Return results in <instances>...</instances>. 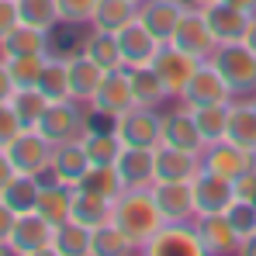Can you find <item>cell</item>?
<instances>
[{
  "mask_svg": "<svg viewBox=\"0 0 256 256\" xmlns=\"http://www.w3.org/2000/svg\"><path fill=\"white\" fill-rule=\"evenodd\" d=\"M114 214V201L94 194V190H84V187H73V204H70V218L80 222L86 228H100L108 225Z\"/></svg>",
  "mask_w": 256,
  "mask_h": 256,
  "instance_id": "27",
  "label": "cell"
},
{
  "mask_svg": "<svg viewBox=\"0 0 256 256\" xmlns=\"http://www.w3.org/2000/svg\"><path fill=\"white\" fill-rule=\"evenodd\" d=\"M170 42L176 45V48H184L187 56H194V59H212V52L218 48L212 28H208L204 10L194 7V4L184 7V14H180V21H176V32H173Z\"/></svg>",
  "mask_w": 256,
  "mask_h": 256,
  "instance_id": "8",
  "label": "cell"
},
{
  "mask_svg": "<svg viewBox=\"0 0 256 256\" xmlns=\"http://www.w3.org/2000/svg\"><path fill=\"white\" fill-rule=\"evenodd\" d=\"M138 4L142 0H97L94 7V18H90V28L97 32H122L125 24H132L138 18Z\"/></svg>",
  "mask_w": 256,
  "mask_h": 256,
  "instance_id": "29",
  "label": "cell"
},
{
  "mask_svg": "<svg viewBox=\"0 0 256 256\" xmlns=\"http://www.w3.org/2000/svg\"><path fill=\"white\" fill-rule=\"evenodd\" d=\"M114 132L125 146H146V149H156L160 138H163V111L160 108H132L128 114H122L114 122Z\"/></svg>",
  "mask_w": 256,
  "mask_h": 256,
  "instance_id": "10",
  "label": "cell"
},
{
  "mask_svg": "<svg viewBox=\"0 0 256 256\" xmlns=\"http://www.w3.org/2000/svg\"><path fill=\"white\" fill-rule=\"evenodd\" d=\"M225 4L239 7V10H246V14H256V0H225Z\"/></svg>",
  "mask_w": 256,
  "mask_h": 256,
  "instance_id": "49",
  "label": "cell"
},
{
  "mask_svg": "<svg viewBox=\"0 0 256 256\" xmlns=\"http://www.w3.org/2000/svg\"><path fill=\"white\" fill-rule=\"evenodd\" d=\"M163 146H176L187 152H204V138L198 132V122L190 118V111L176 100L170 111H163Z\"/></svg>",
  "mask_w": 256,
  "mask_h": 256,
  "instance_id": "16",
  "label": "cell"
},
{
  "mask_svg": "<svg viewBox=\"0 0 256 256\" xmlns=\"http://www.w3.org/2000/svg\"><path fill=\"white\" fill-rule=\"evenodd\" d=\"M52 239H56V225L38 212H21L14 218L10 239H7V253L14 256H45L52 253Z\"/></svg>",
  "mask_w": 256,
  "mask_h": 256,
  "instance_id": "4",
  "label": "cell"
},
{
  "mask_svg": "<svg viewBox=\"0 0 256 256\" xmlns=\"http://www.w3.org/2000/svg\"><path fill=\"white\" fill-rule=\"evenodd\" d=\"M246 45L256 52V18H253V24H250V32H246Z\"/></svg>",
  "mask_w": 256,
  "mask_h": 256,
  "instance_id": "50",
  "label": "cell"
},
{
  "mask_svg": "<svg viewBox=\"0 0 256 256\" xmlns=\"http://www.w3.org/2000/svg\"><path fill=\"white\" fill-rule=\"evenodd\" d=\"M250 100H253V111H256V94H253V97H250Z\"/></svg>",
  "mask_w": 256,
  "mask_h": 256,
  "instance_id": "53",
  "label": "cell"
},
{
  "mask_svg": "<svg viewBox=\"0 0 256 256\" xmlns=\"http://www.w3.org/2000/svg\"><path fill=\"white\" fill-rule=\"evenodd\" d=\"M80 142H84L90 163H114L122 156V149H125V142L118 138L114 128H86Z\"/></svg>",
  "mask_w": 256,
  "mask_h": 256,
  "instance_id": "34",
  "label": "cell"
},
{
  "mask_svg": "<svg viewBox=\"0 0 256 256\" xmlns=\"http://www.w3.org/2000/svg\"><path fill=\"white\" fill-rule=\"evenodd\" d=\"M76 187L94 190V194H100V198H108V201H118L122 190H125V180H122V173H118L114 163H90Z\"/></svg>",
  "mask_w": 256,
  "mask_h": 256,
  "instance_id": "31",
  "label": "cell"
},
{
  "mask_svg": "<svg viewBox=\"0 0 256 256\" xmlns=\"http://www.w3.org/2000/svg\"><path fill=\"white\" fill-rule=\"evenodd\" d=\"M198 62H204V59H194V56H187L184 48H176L173 42H163V45H160V52H156V59H152V70L163 76V84H166V90H170V97L176 100V97L184 94V86L190 84Z\"/></svg>",
  "mask_w": 256,
  "mask_h": 256,
  "instance_id": "12",
  "label": "cell"
},
{
  "mask_svg": "<svg viewBox=\"0 0 256 256\" xmlns=\"http://www.w3.org/2000/svg\"><path fill=\"white\" fill-rule=\"evenodd\" d=\"M242 253H246V256H256V236L250 239V242H242Z\"/></svg>",
  "mask_w": 256,
  "mask_h": 256,
  "instance_id": "51",
  "label": "cell"
},
{
  "mask_svg": "<svg viewBox=\"0 0 256 256\" xmlns=\"http://www.w3.org/2000/svg\"><path fill=\"white\" fill-rule=\"evenodd\" d=\"M45 52H52V32L32 28V24H18L10 35L0 38L4 59H10V56H45Z\"/></svg>",
  "mask_w": 256,
  "mask_h": 256,
  "instance_id": "26",
  "label": "cell"
},
{
  "mask_svg": "<svg viewBox=\"0 0 256 256\" xmlns=\"http://www.w3.org/2000/svg\"><path fill=\"white\" fill-rule=\"evenodd\" d=\"M201 166L212 170V173H218V176L236 180V176H242L246 170H253V166H256V156H253V152H246L242 146L228 142V138H218V142H208V146H204V152H201Z\"/></svg>",
  "mask_w": 256,
  "mask_h": 256,
  "instance_id": "13",
  "label": "cell"
},
{
  "mask_svg": "<svg viewBox=\"0 0 256 256\" xmlns=\"http://www.w3.org/2000/svg\"><path fill=\"white\" fill-rule=\"evenodd\" d=\"M38 90H42L48 100H62V97H70V66H66V56L48 52L45 70H42V80H38Z\"/></svg>",
  "mask_w": 256,
  "mask_h": 256,
  "instance_id": "36",
  "label": "cell"
},
{
  "mask_svg": "<svg viewBox=\"0 0 256 256\" xmlns=\"http://www.w3.org/2000/svg\"><path fill=\"white\" fill-rule=\"evenodd\" d=\"M176 100L187 104V108H201V104H232L236 94H232V86L225 84V76L218 73V66H214L212 59H204V62H198L190 84L184 86V94H180Z\"/></svg>",
  "mask_w": 256,
  "mask_h": 256,
  "instance_id": "7",
  "label": "cell"
},
{
  "mask_svg": "<svg viewBox=\"0 0 256 256\" xmlns=\"http://www.w3.org/2000/svg\"><path fill=\"white\" fill-rule=\"evenodd\" d=\"M118 45H122V59H125V66H149L152 59H156V52H160V38L135 18L132 24H125L122 32H118Z\"/></svg>",
  "mask_w": 256,
  "mask_h": 256,
  "instance_id": "19",
  "label": "cell"
},
{
  "mask_svg": "<svg viewBox=\"0 0 256 256\" xmlns=\"http://www.w3.org/2000/svg\"><path fill=\"white\" fill-rule=\"evenodd\" d=\"M14 173H18V170H14V163H10V156H7V152L0 149V190L7 187V180H10Z\"/></svg>",
  "mask_w": 256,
  "mask_h": 256,
  "instance_id": "48",
  "label": "cell"
},
{
  "mask_svg": "<svg viewBox=\"0 0 256 256\" xmlns=\"http://www.w3.org/2000/svg\"><path fill=\"white\" fill-rule=\"evenodd\" d=\"M135 108V94H132V80H128V70L125 66H118V70H108L104 73V80L97 86V94H94V100H90V111H97V114H108V118H122Z\"/></svg>",
  "mask_w": 256,
  "mask_h": 256,
  "instance_id": "9",
  "label": "cell"
},
{
  "mask_svg": "<svg viewBox=\"0 0 256 256\" xmlns=\"http://www.w3.org/2000/svg\"><path fill=\"white\" fill-rule=\"evenodd\" d=\"M201 10H204V18H208V28H212V35H214L218 45L246 42V32H250V24H253V18H256V14H246V10L225 4V0H214V4L201 7Z\"/></svg>",
  "mask_w": 256,
  "mask_h": 256,
  "instance_id": "14",
  "label": "cell"
},
{
  "mask_svg": "<svg viewBox=\"0 0 256 256\" xmlns=\"http://www.w3.org/2000/svg\"><path fill=\"white\" fill-rule=\"evenodd\" d=\"M225 138L242 146L246 152L256 156V111L250 97H236L228 104V122H225Z\"/></svg>",
  "mask_w": 256,
  "mask_h": 256,
  "instance_id": "24",
  "label": "cell"
},
{
  "mask_svg": "<svg viewBox=\"0 0 256 256\" xmlns=\"http://www.w3.org/2000/svg\"><path fill=\"white\" fill-rule=\"evenodd\" d=\"M70 204H73V187L52 180V176H42V190H38V204L35 212L45 214L52 225H62L70 222Z\"/></svg>",
  "mask_w": 256,
  "mask_h": 256,
  "instance_id": "28",
  "label": "cell"
},
{
  "mask_svg": "<svg viewBox=\"0 0 256 256\" xmlns=\"http://www.w3.org/2000/svg\"><path fill=\"white\" fill-rule=\"evenodd\" d=\"M18 14H21V24H32L42 32H56L62 24L56 0H18Z\"/></svg>",
  "mask_w": 256,
  "mask_h": 256,
  "instance_id": "39",
  "label": "cell"
},
{
  "mask_svg": "<svg viewBox=\"0 0 256 256\" xmlns=\"http://www.w3.org/2000/svg\"><path fill=\"white\" fill-rule=\"evenodd\" d=\"M21 132H24V125H21L18 111L10 108V100H4V104H0V149H7Z\"/></svg>",
  "mask_w": 256,
  "mask_h": 256,
  "instance_id": "43",
  "label": "cell"
},
{
  "mask_svg": "<svg viewBox=\"0 0 256 256\" xmlns=\"http://www.w3.org/2000/svg\"><path fill=\"white\" fill-rule=\"evenodd\" d=\"M10 108L18 111V118H21L24 128H35L42 122L45 108H48V97H45L38 86H18V90L10 94Z\"/></svg>",
  "mask_w": 256,
  "mask_h": 256,
  "instance_id": "37",
  "label": "cell"
},
{
  "mask_svg": "<svg viewBox=\"0 0 256 256\" xmlns=\"http://www.w3.org/2000/svg\"><path fill=\"white\" fill-rule=\"evenodd\" d=\"M38 190H42V176H28V173H14L7 180V187L0 190V201L10 212H35L38 204Z\"/></svg>",
  "mask_w": 256,
  "mask_h": 256,
  "instance_id": "30",
  "label": "cell"
},
{
  "mask_svg": "<svg viewBox=\"0 0 256 256\" xmlns=\"http://www.w3.org/2000/svg\"><path fill=\"white\" fill-rule=\"evenodd\" d=\"M0 253H7V250H0Z\"/></svg>",
  "mask_w": 256,
  "mask_h": 256,
  "instance_id": "54",
  "label": "cell"
},
{
  "mask_svg": "<svg viewBox=\"0 0 256 256\" xmlns=\"http://www.w3.org/2000/svg\"><path fill=\"white\" fill-rule=\"evenodd\" d=\"M14 218H18V212H10V208H7V204L0 201V250H7V239H10Z\"/></svg>",
  "mask_w": 256,
  "mask_h": 256,
  "instance_id": "46",
  "label": "cell"
},
{
  "mask_svg": "<svg viewBox=\"0 0 256 256\" xmlns=\"http://www.w3.org/2000/svg\"><path fill=\"white\" fill-rule=\"evenodd\" d=\"M90 236H94V228H86V225L73 222V218L56 225L52 256H90Z\"/></svg>",
  "mask_w": 256,
  "mask_h": 256,
  "instance_id": "33",
  "label": "cell"
},
{
  "mask_svg": "<svg viewBox=\"0 0 256 256\" xmlns=\"http://www.w3.org/2000/svg\"><path fill=\"white\" fill-rule=\"evenodd\" d=\"M184 108H187V104H184ZM187 111H190V118L198 122V132H201L204 146H208V142H218V138H225L228 104H201V108H187Z\"/></svg>",
  "mask_w": 256,
  "mask_h": 256,
  "instance_id": "38",
  "label": "cell"
},
{
  "mask_svg": "<svg viewBox=\"0 0 256 256\" xmlns=\"http://www.w3.org/2000/svg\"><path fill=\"white\" fill-rule=\"evenodd\" d=\"M190 187H194V208H198V214H218L236 201L232 180L228 176H218L212 170H201L190 180Z\"/></svg>",
  "mask_w": 256,
  "mask_h": 256,
  "instance_id": "15",
  "label": "cell"
},
{
  "mask_svg": "<svg viewBox=\"0 0 256 256\" xmlns=\"http://www.w3.org/2000/svg\"><path fill=\"white\" fill-rule=\"evenodd\" d=\"M194 225H198L201 246H204V253H208V256L242 253V242H239V236L232 232V225H228L225 212H218V214H198V218H194Z\"/></svg>",
  "mask_w": 256,
  "mask_h": 256,
  "instance_id": "18",
  "label": "cell"
},
{
  "mask_svg": "<svg viewBox=\"0 0 256 256\" xmlns=\"http://www.w3.org/2000/svg\"><path fill=\"white\" fill-rule=\"evenodd\" d=\"M149 190L156 198V208L163 214V222H194L198 218L190 180H152Z\"/></svg>",
  "mask_w": 256,
  "mask_h": 256,
  "instance_id": "11",
  "label": "cell"
},
{
  "mask_svg": "<svg viewBox=\"0 0 256 256\" xmlns=\"http://www.w3.org/2000/svg\"><path fill=\"white\" fill-rule=\"evenodd\" d=\"M18 86H14V80H10V73H7V62H4V56H0V104L4 100H10V94H14Z\"/></svg>",
  "mask_w": 256,
  "mask_h": 256,
  "instance_id": "47",
  "label": "cell"
},
{
  "mask_svg": "<svg viewBox=\"0 0 256 256\" xmlns=\"http://www.w3.org/2000/svg\"><path fill=\"white\" fill-rule=\"evenodd\" d=\"M201 166V152H187L176 146H156V180H194Z\"/></svg>",
  "mask_w": 256,
  "mask_h": 256,
  "instance_id": "21",
  "label": "cell"
},
{
  "mask_svg": "<svg viewBox=\"0 0 256 256\" xmlns=\"http://www.w3.org/2000/svg\"><path fill=\"white\" fill-rule=\"evenodd\" d=\"M45 59H48V52H45V56H10V59H4V62H7V73H10L14 86H38Z\"/></svg>",
  "mask_w": 256,
  "mask_h": 256,
  "instance_id": "40",
  "label": "cell"
},
{
  "mask_svg": "<svg viewBox=\"0 0 256 256\" xmlns=\"http://www.w3.org/2000/svg\"><path fill=\"white\" fill-rule=\"evenodd\" d=\"M111 222L125 232L128 239L138 246V253H142L146 239L163 225V214H160V208H156V198H152L149 187H125L122 198L114 201Z\"/></svg>",
  "mask_w": 256,
  "mask_h": 256,
  "instance_id": "1",
  "label": "cell"
},
{
  "mask_svg": "<svg viewBox=\"0 0 256 256\" xmlns=\"http://www.w3.org/2000/svg\"><path fill=\"white\" fill-rule=\"evenodd\" d=\"M14 163L18 173H28V176H48V166H52V152L56 146L45 138L38 128H24L7 149H4Z\"/></svg>",
  "mask_w": 256,
  "mask_h": 256,
  "instance_id": "6",
  "label": "cell"
},
{
  "mask_svg": "<svg viewBox=\"0 0 256 256\" xmlns=\"http://www.w3.org/2000/svg\"><path fill=\"white\" fill-rule=\"evenodd\" d=\"M128 253H138V246L128 239L114 222L94 228V236H90V256H128Z\"/></svg>",
  "mask_w": 256,
  "mask_h": 256,
  "instance_id": "35",
  "label": "cell"
},
{
  "mask_svg": "<svg viewBox=\"0 0 256 256\" xmlns=\"http://www.w3.org/2000/svg\"><path fill=\"white\" fill-rule=\"evenodd\" d=\"M59 4V18L62 24H90L97 0H56Z\"/></svg>",
  "mask_w": 256,
  "mask_h": 256,
  "instance_id": "42",
  "label": "cell"
},
{
  "mask_svg": "<svg viewBox=\"0 0 256 256\" xmlns=\"http://www.w3.org/2000/svg\"><path fill=\"white\" fill-rule=\"evenodd\" d=\"M225 218H228L232 232L239 236V242H250L256 236V201H232L225 208Z\"/></svg>",
  "mask_w": 256,
  "mask_h": 256,
  "instance_id": "41",
  "label": "cell"
},
{
  "mask_svg": "<svg viewBox=\"0 0 256 256\" xmlns=\"http://www.w3.org/2000/svg\"><path fill=\"white\" fill-rule=\"evenodd\" d=\"M184 0H142L138 4V21L160 38V42H170L173 32H176V21L184 14Z\"/></svg>",
  "mask_w": 256,
  "mask_h": 256,
  "instance_id": "20",
  "label": "cell"
},
{
  "mask_svg": "<svg viewBox=\"0 0 256 256\" xmlns=\"http://www.w3.org/2000/svg\"><path fill=\"white\" fill-rule=\"evenodd\" d=\"M86 118H90V104L73 100V97H62V100H48L42 122H38L35 128L42 132L52 146H62V142H76V138H84Z\"/></svg>",
  "mask_w": 256,
  "mask_h": 256,
  "instance_id": "2",
  "label": "cell"
},
{
  "mask_svg": "<svg viewBox=\"0 0 256 256\" xmlns=\"http://www.w3.org/2000/svg\"><path fill=\"white\" fill-rule=\"evenodd\" d=\"M62 56H66V66H70V97H73V100L90 104L108 70H100V66L86 56L80 45H76L73 52H62Z\"/></svg>",
  "mask_w": 256,
  "mask_h": 256,
  "instance_id": "17",
  "label": "cell"
},
{
  "mask_svg": "<svg viewBox=\"0 0 256 256\" xmlns=\"http://www.w3.org/2000/svg\"><path fill=\"white\" fill-rule=\"evenodd\" d=\"M146 256H204L194 222H163L142 246Z\"/></svg>",
  "mask_w": 256,
  "mask_h": 256,
  "instance_id": "5",
  "label": "cell"
},
{
  "mask_svg": "<svg viewBox=\"0 0 256 256\" xmlns=\"http://www.w3.org/2000/svg\"><path fill=\"white\" fill-rule=\"evenodd\" d=\"M212 62L218 66V73L225 76V84L232 86L236 97H253L256 94V52L246 42L218 45L212 52Z\"/></svg>",
  "mask_w": 256,
  "mask_h": 256,
  "instance_id": "3",
  "label": "cell"
},
{
  "mask_svg": "<svg viewBox=\"0 0 256 256\" xmlns=\"http://www.w3.org/2000/svg\"><path fill=\"white\" fill-rule=\"evenodd\" d=\"M18 24H21L18 0H0V38H4V35H10Z\"/></svg>",
  "mask_w": 256,
  "mask_h": 256,
  "instance_id": "44",
  "label": "cell"
},
{
  "mask_svg": "<svg viewBox=\"0 0 256 256\" xmlns=\"http://www.w3.org/2000/svg\"><path fill=\"white\" fill-rule=\"evenodd\" d=\"M86 166H90V156H86L84 142H80V138H76V142H62V146H56V152H52L48 176L59 180V184H66V187H76L80 176L86 173Z\"/></svg>",
  "mask_w": 256,
  "mask_h": 256,
  "instance_id": "23",
  "label": "cell"
},
{
  "mask_svg": "<svg viewBox=\"0 0 256 256\" xmlns=\"http://www.w3.org/2000/svg\"><path fill=\"white\" fill-rule=\"evenodd\" d=\"M184 4H194V7H208V4H214V0H184Z\"/></svg>",
  "mask_w": 256,
  "mask_h": 256,
  "instance_id": "52",
  "label": "cell"
},
{
  "mask_svg": "<svg viewBox=\"0 0 256 256\" xmlns=\"http://www.w3.org/2000/svg\"><path fill=\"white\" fill-rule=\"evenodd\" d=\"M80 48H84L100 70H118V66H125L122 45H118V35H114V32H97V28H90L86 38L80 42Z\"/></svg>",
  "mask_w": 256,
  "mask_h": 256,
  "instance_id": "32",
  "label": "cell"
},
{
  "mask_svg": "<svg viewBox=\"0 0 256 256\" xmlns=\"http://www.w3.org/2000/svg\"><path fill=\"white\" fill-rule=\"evenodd\" d=\"M232 187H236V201H256V166L246 170L242 176H236Z\"/></svg>",
  "mask_w": 256,
  "mask_h": 256,
  "instance_id": "45",
  "label": "cell"
},
{
  "mask_svg": "<svg viewBox=\"0 0 256 256\" xmlns=\"http://www.w3.org/2000/svg\"><path fill=\"white\" fill-rule=\"evenodd\" d=\"M125 187H149L156 180V149L146 146H125L122 156L114 160Z\"/></svg>",
  "mask_w": 256,
  "mask_h": 256,
  "instance_id": "22",
  "label": "cell"
},
{
  "mask_svg": "<svg viewBox=\"0 0 256 256\" xmlns=\"http://www.w3.org/2000/svg\"><path fill=\"white\" fill-rule=\"evenodd\" d=\"M128 70V80H132V94H135V104L138 108H163L166 100H173L163 76L149 66H125Z\"/></svg>",
  "mask_w": 256,
  "mask_h": 256,
  "instance_id": "25",
  "label": "cell"
}]
</instances>
